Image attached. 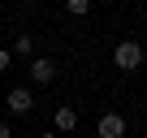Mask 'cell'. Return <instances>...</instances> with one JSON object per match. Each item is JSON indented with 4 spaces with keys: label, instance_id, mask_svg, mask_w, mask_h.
Returning a JSON list of instances; mask_svg holds the SVG:
<instances>
[{
    "label": "cell",
    "instance_id": "obj_8",
    "mask_svg": "<svg viewBox=\"0 0 147 138\" xmlns=\"http://www.w3.org/2000/svg\"><path fill=\"white\" fill-rule=\"evenodd\" d=\"M9 65H13V52H5V48H0V74H5Z\"/></svg>",
    "mask_w": 147,
    "mask_h": 138
},
{
    "label": "cell",
    "instance_id": "obj_10",
    "mask_svg": "<svg viewBox=\"0 0 147 138\" xmlns=\"http://www.w3.org/2000/svg\"><path fill=\"white\" fill-rule=\"evenodd\" d=\"M35 138H56V134H35Z\"/></svg>",
    "mask_w": 147,
    "mask_h": 138
},
{
    "label": "cell",
    "instance_id": "obj_3",
    "mask_svg": "<svg viewBox=\"0 0 147 138\" xmlns=\"http://www.w3.org/2000/svg\"><path fill=\"white\" fill-rule=\"evenodd\" d=\"M30 82H35V86L56 82V60H52V56H30Z\"/></svg>",
    "mask_w": 147,
    "mask_h": 138
},
{
    "label": "cell",
    "instance_id": "obj_2",
    "mask_svg": "<svg viewBox=\"0 0 147 138\" xmlns=\"http://www.w3.org/2000/svg\"><path fill=\"white\" fill-rule=\"evenodd\" d=\"M5 108H9L13 117H26V112H35V91H30V86H13V91L5 95Z\"/></svg>",
    "mask_w": 147,
    "mask_h": 138
},
{
    "label": "cell",
    "instance_id": "obj_6",
    "mask_svg": "<svg viewBox=\"0 0 147 138\" xmlns=\"http://www.w3.org/2000/svg\"><path fill=\"white\" fill-rule=\"evenodd\" d=\"M13 56H22V60H30V56H35V35H26V30H22V35L13 39Z\"/></svg>",
    "mask_w": 147,
    "mask_h": 138
},
{
    "label": "cell",
    "instance_id": "obj_11",
    "mask_svg": "<svg viewBox=\"0 0 147 138\" xmlns=\"http://www.w3.org/2000/svg\"><path fill=\"white\" fill-rule=\"evenodd\" d=\"M22 5H39V0H22Z\"/></svg>",
    "mask_w": 147,
    "mask_h": 138
},
{
    "label": "cell",
    "instance_id": "obj_4",
    "mask_svg": "<svg viewBox=\"0 0 147 138\" xmlns=\"http://www.w3.org/2000/svg\"><path fill=\"white\" fill-rule=\"evenodd\" d=\"M95 134L100 138H125V117L121 112H104L100 125H95Z\"/></svg>",
    "mask_w": 147,
    "mask_h": 138
},
{
    "label": "cell",
    "instance_id": "obj_7",
    "mask_svg": "<svg viewBox=\"0 0 147 138\" xmlns=\"http://www.w3.org/2000/svg\"><path fill=\"white\" fill-rule=\"evenodd\" d=\"M65 9H69L74 17H87V13H91V0H65Z\"/></svg>",
    "mask_w": 147,
    "mask_h": 138
},
{
    "label": "cell",
    "instance_id": "obj_5",
    "mask_svg": "<svg viewBox=\"0 0 147 138\" xmlns=\"http://www.w3.org/2000/svg\"><path fill=\"white\" fill-rule=\"evenodd\" d=\"M52 121H56L61 134H74V129H78V108H74V104H61V108L52 112Z\"/></svg>",
    "mask_w": 147,
    "mask_h": 138
},
{
    "label": "cell",
    "instance_id": "obj_1",
    "mask_svg": "<svg viewBox=\"0 0 147 138\" xmlns=\"http://www.w3.org/2000/svg\"><path fill=\"white\" fill-rule=\"evenodd\" d=\"M113 65L121 69V74H134V69H143V43L121 39V43L113 48Z\"/></svg>",
    "mask_w": 147,
    "mask_h": 138
},
{
    "label": "cell",
    "instance_id": "obj_9",
    "mask_svg": "<svg viewBox=\"0 0 147 138\" xmlns=\"http://www.w3.org/2000/svg\"><path fill=\"white\" fill-rule=\"evenodd\" d=\"M0 138H13V129H9V121H0Z\"/></svg>",
    "mask_w": 147,
    "mask_h": 138
}]
</instances>
